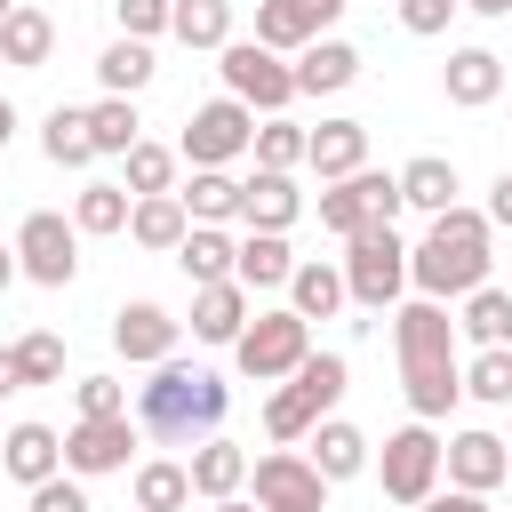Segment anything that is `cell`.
<instances>
[{"label":"cell","instance_id":"1","mask_svg":"<svg viewBox=\"0 0 512 512\" xmlns=\"http://www.w3.org/2000/svg\"><path fill=\"white\" fill-rule=\"evenodd\" d=\"M392 352H400V392H408V408H416L424 424L464 400V360H456V320H448V304H432V296L400 304V312H392Z\"/></svg>","mask_w":512,"mask_h":512},{"label":"cell","instance_id":"2","mask_svg":"<svg viewBox=\"0 0 512 512\" xmlns=\"http://www.w3.org/2000/svg\"><path fill=\"white\" fill-rule=\"evenodd\" d=\"M232 416V384L216 368H192V360H160L152 384H136V432L168 440V448H200L216 440Z\"/></svg>","mask_w":512,"mask_h":512},{"label":"cell","instance_id":"3","mask_svg":"<svg viewBox=\"0 0 512 512\" xmlns=\"http://www.w3.org/2000/svg\"><path fill=\"white\" fill-rule=\"evenodd\" d=\"M488 216L480 208H448V216H432V232L408 248V288L416 296H432V304H448V296H472V288H488Z\"/></svg>","mask_w":512,"mask_h":512},{"label":"cell","instance_id":"4","mask_svg":"<svg viewBox=\"0 0 512 512\" xmlns=\"http://www.w3.org/2000/svg\"><path fill=\"white\" fill-rule=\"evenodd\" d=\"M344 288H352L360 312H392L400 288H408V240L392 224H360L344 240Z\"/></svg>","mask_w":512,"mask_h":512},{"label":"cell","instance_id":"5","mask_svg":"<svg viewBox=\"0 0 512 512\" xmlns=\"http://www.w3.org/2000/svg\"><path fill=\"white\" fill-rule=\"evenodd\" d=\"M304 360H312V320H296L288 304H280V312H256V320L240 328V344H232V368H240L248 384H288Z\"/></svg>","mask_w":512,"mask_h":512},{"label":"cell","instance_id":"6","mask_svg":"<svg viewBox=\"0 0 512 512\" xmlns=\"http://www.w3.org/2000/svg\"><path fill=\"white\" fill-rule=\"evenodd\" d=\"M248 144H256V112H248L240 96H208V104H192V120H184V136H176V160H192V168H232Z\"/></svg>","mask_w":512,"mask_h":512},{"label":"cell","instance_id":"7","mask_svg":"<svg viewBox=\"0 0 512 512\" xmlns=\"http://www.w3.org/2000/svg\"><path fill=\"white\" fill-rule=\"evenodd\" d=\"M8 248H16L24 280H40V288H72V280H80V224L56 216V208H32Z\"/></svg>","mask_w":512,"mask_h":512},{"label":"cell","instance_id":"8","mask_svg":"<svg viewBox=\"0 0 512 512\" xmlns=\"http://www.w3.org/2000/svg\"><path fill=\"white\" fill-rule=\"evenodd\" d=\"M216 56H224V64H216V72H224V96H240L248 112H264V120H272V112H288V104H296V64H280L272 48L232 40V48H216Z\"/></svg>","mask_w":512,"mask_h":512},{"label":"cell","instance_id":"9","mask_svg":"<svg viewBox=\"0 0 512 512\" xmlns=\"http://www.w3.org/2000/svg\"><path fill=\"white\" fill-rule=\"evenodd\" d=\"M440 432L416 416V424H400L392 440H384V456H376V480H384V496L392 504H424L432 488H440Z\"/></svg>","mask_w":512,"mask_h":512},{"label":"cell","instance_id":"10","mask_svg":"<svg viewBox=\"0 0 512 512\" xmlns=\"http://www.w3.org/2000/svg\"><path fill=\"white\" fill-rule=\"evenodd\" d=\"M248 488H256V512H328V480L304 448H272L248 464Z\"/></svg>","mask_w":512,"mask_h":512},{"label":"cell","instance_id":"11","mask_svg":"<svg viewBox=\"0 0 512 512\" xmlns=\"http://www.w3.org/2000/svg\"><path fill=\"white\" fill-rule=\"evenodd\" d=\"M128 448H136V424H128V416H80V424L64 432V472H72V480L128 472Z\"/></svg>","mask_w":512,"mask_h":512},{"label":"cell","instance_id":"12","mask_svg":"<svg viewBox=\"0 0 512 512\" xmlns=\"http://www.w3.org/2000/svg\"><path fill=\"white\" fill-rule=\"evenodd\" d=\"M176 336H184V320H168L160 304H120L112 312V352L120 360H136V368H160V360H176Z\"/></svg>","mask_w":512,"mask_h":512},{"label":"cell","instance_id":"13","mask_svg":"<svg viewBox=\"0 0 512 512\" xmlns=\"http://www.w3.org/2000/svg\"><path fill=\"white\" fill-rule=\"evenodd\" d=\"M440 472H448V488H472V496H488V488H504L512 480V456H504V440L496 432H456L448 448H440Z\"/></svg>","mask_w":512,"mask_h":512},{"label":"cell","instance_id":"14","mask_svg":"<svg viewBox=\"0 0 512 512\" xmlns=\"http://www.w3.org/2000/svg\"><path fill=\"white\" fill-rule=\"evenodd\" d=\"M304 168H312L320 184L360 176V168H368V120H320L312 144H304Z\"/></svg>","mask_w":512,"mask_h":512},{"label":"cell","instance_id":"15","mask_svg":"<svg viewBox=\"0 0 512 512\" xmlns=\"http://www.w3.org/2000/svg\"><path fill=\"white\" fill-rule=\"evenodd\" d=\"M304 216V192H296V176H280V168H256V176H240V224L248 232H288Z\"/></svg>","mask_w":512,"mask_h":512},{"label":"cell","instance_id":"16","mask_svg":"<svg viewBox=\"0 0 512 512\" xmlns=\"http://www.w3.org/2000/svg\"><path fill=\"white\" fill-rule=\"evenodd\" d=\"M440 88H448V104L480 112V104H496V96H504V56H496V48H448Z\"/></svg>","mask_w":512,"mask_h":512},{"label":"cell","instance_id":"17","mask_svg":"<svg viewBox=\"0 0 512 512\" xmlns=\"http://www.w3.org/2000/svg\"><path fill=\"white\" fill-rule=\"evenodd\" d=\"M0 472L24 480V488L56 480V472H64V432H48V424H8V440H0Z\"/></svg>","mask_w":512,"mask_h":512},{"label":"cell","instance_id":"18","mask_svg":"<svg viewBox=\"0 0 512 512\" xmlns=\"http://www.w3.org/2000/svg\"><path fill=\"white\" fill-rule=\"evenodd\" d=\"M240 328H248V288L240 280L192 288V344H240Z\"/></svg>","mask_w":512,"mask_h":512},{"label":"cell","instance_id":"19","mask_svg":"<svg viewBox=\"0 0 512 512\" xmlns=\"http://www.w3.org/2000/svg\"><path fill=\"white\" fill-rule=\"evenodd\" d=\"M304 456L320 464V480H328V488H336V480H360V472H368V432H360V424H344V416H320Z\"/></svg>","mask_w":512,"mask_h":512},{"label":"cell","instance_id":"20","mask_svg":"<svg viewBox=\"0 0 512 512\" xmlns=\"http://www.w3.org/2000/svg\"><path fill=\"white\" fill-rule=\"evenodd\" d=\"M48 56H56V16L32 8V0H16V16L0 24V64L8 72H40Z\"/></svg>","mask_w":512,"mask_h":512},{"label":"cell","instance_id":"21","mask_svg":"<svg viewBox=\"0 0 512 512\" xmlns=\"http://www.w3.org/2000/svg\"><path fill=\"white\" fill-rule=\"evenodd\" d=\"M312 40H320V8H312V0H256V48L304 56Z\"/></svg>","mask_w":512,"mask_h":512},{"label":"cell","instance_id":"22","mask_svg":"<svg viewBox=\"0 0 512 512\" xmlns=\"http://www.w3.org/2000/svg\"><path fill=\"white\" fill-rule=\"evenodd\" d=\"M176 264H184V280H192V288H216V280H232V272H240V240H232L224 224H192V232H184V248H176Z\"/></svg>","mask_w":512,"mask_h":512},{"label":"cell","instance_id":"23","mask_svg":"<svg viewBox=\"0 0 512 512\" xmlns=\"http://www.w3.org/2000/svg\"><path fill=\"white\" fill-rule=\"evenodd\" d=\"M296 264H304V256L288 248V232H240V272H232V280L256 296V288H288Z\"/></svg>","mask_w":512,"mask_h":512},{"label":"cell","instance_id":"24","mask_svg":"<svg viewBox=\"0 0 512 512\" xmlns=\"http://www.w3.org/2000/svg\"><path fill=\"white\" fill-rule=\"evenodd\" d=\"M248 488V448L240 440H200L192 448V496H208V504H224V496H240Z\"/></svg>","mask_w":512,"mask_h":512},{"label":"cell","instance_id":"25","mask_svg":"<svg viewBox=\"0 0 512 512\" xmlns=\"http://www.w3.org/2000/svg\"><path fill=\"white\" fill-rule=\"evenodd\" d=\"M360 80V48L352 40H312L304 56H296V96H336V88H352Z\"/></svg>","mask_w":512,"mask_h":512},{"label":"cell","instance_id":"26","mask_svg":"<svg viewBox=\"0 0 512 512\" xmlns=\"http://www.w3.org/2000/svg\"><path fill=\"white\" fill-rule=\"evenodd\" d=\"M456 192H464V184H456V160H440V152H416V160L400 168V200L424 208V216H448Z\"/></svg>","mask_w":512,"mask_h":512},{"label":"cell","instance_id":"27","mask_svg":"<svg viewBox=\"0 0 512 512\" xmlns=\"http://www.w3.org/2000/svg\"><path fill=\"white\" fill-rule=\"evenodd\" d=\"M184 232H192V216H184V200H176V192H152V200H136V216H128V240H136V248H152V256H176V248H184Z\"/></svg>","mask_w":512,"mask_h":512},{"label":"cell","instance_id":"28","mask_svg":"<svg viewBox=\"0 0 512 512\" xmlns=\"http://www.w3.org/2000/svg\"><path fill=\"white\" fill-rule=\"evenodd\" d=\"M344 304H352L344 264H296V280H288V312L296 320H336Z\"/></svg>","mask_w":512,"mask_h":512},{"label":"cell","instance_id":"29","mask_svg":"<svg viewBox=\"0 0 512 512\" xmlns=\"http://www.w3.org/2000/svg\"><path fill=\"white\" fill-rule=\"evenodd\" d=\"M88 136H96V160H128V152L144 144L136 96H96V104H88Z\"/></svg>","mask_w":512,"mask_h":512},{"label":"cell","instance_id":"30","mask_svg":"<svg viewBox=\"0 0 512 512\" xmlns=\"http://www.w3.org/2000/svg\"><path fill=\"white\" fill-rule=\"evenodd\" d=\"M176 200H184L192 224H232L240 216V176L232 168H192V184H176Z\"/></svg>","mask_w":512,"mask_h":512},{"label":"cell","instance_id":"31","mask_svg":"<svg viewBox=\"0 0 512 512\" xmlns=\"http://www.w3.org/2000/svg\"><path fill=\"white\" fill-rule=\"evenodd\" d=\"M128 216H136V192H128V184H104V176H96V184L72 192V224H80V240H88V232H96V240H104V232H128Z\"/></svg>","mask_w":512,"mask_h":512},{"label":"cell","instance_id":"32","mask_svg":"<svg viewBox=\"0 0 512 512\" xmlns=\"http://www.w3.org/2000/svg\"><path fill=\"white\" fill-rule=\"evenodd\" d=\"M320 416H328V400H320L312 384H296V376L264 400V432H272L280 448H288V440H312V424H320Z\"/></svg>","mask_w":512,"mask_h":512},{"label":"cell","instance_id":"33","mask_svg":"<svg viewBox=\"0 0 512 512\" xmlns=\"http://www.w3.org/2000/svg\"><path fill=\"white\" fill-rule=\"evenodd\" d=\"M40 152H48L56 168H88V160H96V136H88V104H56V112L40 120Z\"/></svg>","mask_w":512,"mask_h":512},{"label":"cell","instance_id":"34","mask_svg":"<svg viewBox=\"0 0 512 512\" xmlns=\"http://www.w3.org/2000/svg\"><path fill=\"white\" fill-rule=\"evenodd\" d=\"M184 504H192V464H176V456L136 464V512H184Z\"/></svg>","mask_w":512,"mask_h":512},{"label":"cell","instance_id":"35","mask_svg":"<svg viewBox=\"0 0 512 512\" xmlns=\"http://www.w3.org/2000/svg\"><path fill=\"white\" fill-rule=\"evenodd\" d=\"M456 336H472L480 352H488V344H512V288H496V280H488V288H472V296H464Z\"/></svg>","mask_w":512,"mask_h":512},{"label":"cell","instance_id":"36","mask_svg":"<svg viewBox=\"0 0 512 512\" xmlns=\"http://www.w3.org/2000/svg\"><path fill=\"white\" fill-rule=\"evenodd\" d=\"M152 72H160V64H152V40H112V48L96 56V80H104V96H136Z\"/></svg>","mask_w":512,"mask_h":512},{"label":"cell","instance_id":"37","mask_svg":"<svg viewBox=\"0 0 512 512\" xmlns=\"http://www.w3.org/2000/svg\"><path fill=\"white\" fill-rule=\"evenodd\" d=\"M184 48H232V0H176V24H168Z\"/></svg>","mask_w":512,"mask_h":512},{"label":"cell","instance_id":"38","mask_svg":"<svg viewBox=\"0 0 512 512\" xmlns=\"http://www.w3.org/2000/svg\"><path fill=\"white\" fill-rule=\"evenodd\" d=\"M304 144H312V128H296V120L272 112V120H256V144H248V152H256V168L296 176V168H304Z\"/></svg>","mask_w":512,"mask_h":512},{"label":"cell","instance_id":"39","mask_svg":"<svg viewBox=\"0 0 512 512\" xmlns=\"http://www.w3.org/2000/svg\"><path fill=\"white\" fill-rule=\"evenodd\" d=\"M120 184H128L136 200H152V192H176V152L144 136V144H136L128 160H120Z\"/></svg>","mask_w":512,"mask_h":512},{"label":"cell","instance_id":"40","mask_svg":"<svg viewBox=\"0 0 512 512\" xmlns=\"http://www.w3.org/2000/svg\"><path fill=\"white\" fill-rule=\"evenodd\" d=\"M464 392L488 400V408H512V344H488L464 360Z\"/></svg>","mask_w":512,"mask_h":512},{"label":"cell","instance_id":"41","mask_svg":"<svg viewBox=\"0 0 512 512\" xmlns=\"http://www.w3.org/2000/svg\"><path fill=\"white\" fill-rule=\"evenodd\" d=\"M8 352H16V384H64V336L32 328V336H16Z\"/></svg>","mask_w":512,"mask_h":512},{"label":"cell","instance_id":"42","mask_svg":"<svg viewBox=\"0 0 512 512\" xmlns=\"http://www.w3.org/2000/svg\"><path fill=\"white\" fill-rule=\"evenodd\" d=\"M320 224H328L336 240H352V232L368 224V184H360V176H344V184H328V192H320Z\"/></svg>","mask_w":512,"mask_h":512},{"label":"cell","instance_id":"43","mask_svg":"<svg viewBox=\"0 0 512 512\" xmlns=\"http://www.w3.org/2000/svg\"><path fill=\"white\" fill-rule=\"evenodd\" d=\"M112 16H120V40H160L176 24V0H112Z\"/></svg>","mask_w":512,"mask_h":512},{"label":"cell","instance_id":"44","mask_svg":"<svg viewBox=\"0 0 512 512\" xmlns=\"http://www.w3.org/2000/svg\"><path fill=\"white\" fill-rule=\"evenodd\" d=\"M72 400H80V416H128V384H112V376H80Z\"/></svg>","mask_w":512,"mask_h":512},{"label":"cell","instance_id":"45","mask_svg":"<svg viewBox=\"0 0 512 512\" xmlns=\"http://www.w3.org/2000/svg\"><path fill=\"white\" fill-rule=\"evenodd\" d=\"M24 512H96V504H88V488H80L72 472H56V480H40V488H32V504H24Z\"/></svg>","mask_w":512,"mask_h":512},{"label":"cell","instance_id":"46","mask_svg":"<svg viewBox=\"0 0 512 512\" xmlns=\"http://www.w3.org/2000/svg\"><path fill=\"white\" fill-rule=\"evenodd\" d=\"M464 0H400V32H416V40H432V32H448V16H456Z\"/></svg>","mask_w":512,"mask_h":512},{"label":"cell","instance_id":"47","mask_svg":"<svg viewBox=\"0 0 512 512\" xmlns=\"http://www.w3.org/2000/svg\"><path fill=\"white\" fill-rule=\"evenodd\" d=\"M360 184H368V224H392L408 200H400V176H384V168H360Z\"/></svg>","mask_w":512,"mask_h":512},{"label":"cell","instance_id":"48","mask_svg":"<svg viewBox=\"0 0 512 512\" xmlns=\"http://www.w3.org/2000/svg\"><path fill=\"white\" fill-rule=\"evenodd\" d=\"M416 512H488V496H472V488H432Z\"/></svg>","mask_w":512,"mask_h":512},{"label":"cell","instance_id":"49","mask_svg":"<svg viewBox=\"0 0 512 512\" xmlns=\"http://www.w3.org/2000/svg\"><path fill=\"white\" fill-rule=\"evenodd\" d=\"M480 216H488V224H504V232H512V168H504V176H496V184H488V208H480Z\"/></svg>","mask_w":512,"mask_h":512},{"label":"cell","instance_id":"50","mask_svg":"<svg viewBox=\"0 0 512 512\" xmlns=\"http://www.w3.org/2000/svg\"><path fill=\"white\" fill-rule=\"evenodd\" d=\"M8 392H24V384H16V352H0V400H8Z\"/></svg>","mask_w":512,"mask_h":512},{"label":"cell","instance_id":"51","mask_svg":"<svg viewBox=\"0 0 512 512\" xmlns=\"http://www.w3.org/2000/svg\"><path fill=\"white\" fill-rule=\"evenodd\" d=\"M24 264H16V248H0V296H8V280H16Z\"/></svg>","mask_w":512,"mask_h":512},{"label":"cell","instance_id":"52","mask_svg":"<svg viewBox=\"0 0 512 512\" xmlns=\"http://www.w3.org/2000/svg\"><path fill=\"white\" fill-rule=\"evenodd\" d=\"M472 16H512V0H464Z\"/></svg>","mask_w":512,"mask_h":512},{"label":"cell","instance_id":"53","mask_svg":"<svg viewBox=\"0 0 512 512\" xmlns=\"http://www.w3.org/2000/svg\"><path fill=\"white\" fill-rule=\"evenodd\" d=\"M8 136H16V104L0 96V152H8Z\"/></svg>","mask_w":512,"mask_h":512},{"label":"cell","instance_id":"54","mask_svg":"<svg viewBox=\"0 0 512 512\" xmlns=\"http://www.w3.org/2000/svg\"><path fill=\"white\" fill-rule=\"evenodd\" d=\"M312 8H320V24H336V16H344V0H312Z\"/></svg>","mask_w":512,"mask_h":512},{"label":"cell","instance_id":"55","mask_svg":"<svg viewBox=\"0 0 512 512\" xmlns=\"http://www.w3.org/2000/svg\"><path fill=\"white\" fill-rule=\"evenodd\" d=\"M208 512H256V504H240V496H224V504H208Z\"/></svg>","mask_w":512,"mask_h":512},{"label":"cell","instance_id":"56","mask_svg":"<svg viewBox=\"0 0 512 512\" xmlns=\"http://www.w3.org/2000/svg\"><path fill=\"white\" fill-rule=\"evenodd\" d=\"M8 16H16V0H0V24H8Z\"/></svg>","mask_w":512,"mask_h":512},{"label":"cell","instance_id":"57","mask_svg":"<svg viewBox=\"0 0 512 512\" xmlns=\"http://www.w3.org/2000/svg\"><path fill=\"white\" fill-rule=\"evenodd\" d=\"M504 456H512V440H504Z\"/></svg>","mask_w":512,"mask_h":512}]
</instances>
